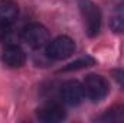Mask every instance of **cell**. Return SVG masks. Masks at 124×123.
I'll list each match as a JSON object with an SVG mask.
<instances>
[{"label":"cell","instance_id":"1","mask_svg":"<svg viewBox=\"0 0 124 123\" xmlns=\"http://www.w3.org/2000/svg\"><path fill=\"white\" fill-rule=\"evenodd\" d=\"M79 12L88 36H97L101 29V12L91 0H79Z\"/></svg>","mask_w":124,"mask_h":123},{"label":"cell","instance_id":"2","mask_svg":"<svg viewBox=\"0 0 124 123\" xmlns=\"http://www.w3.org/2000/svg\"><path fill=\"white\" fill-rule=\"evenodd\" d=\"M82 87H84V91L85 96L94 101H101L107 97V94L110 91V86H108V81L101 77V75H97V74H90L85 77L84 83H82Z\"/></svg>","mask_w":124,"mask_h":123},{"label":"cell","instance_id":"3","mask_svg":"<svg viewBox=\"0 0 124 123\" xmlns=\"http://www.w3.org/2000/svg\"><path fill=\"white\" fill-rule=\"evenodd\" d=\"M20 39L33 49H40L49 44V32L46 31L45 26L39 23H31L23 28L20 33Z\"/></svg>","mask_w":124,"mask_h":123},{"label":"cell","instance_id":"4","mask_svg":"<svg viewBox=\"0 0 124 123\" xmlns=\"http://www.w3.org/2000/svg\"><path fill=\"white\" fill-rule=\"evenodd\" d=\"M75 52V42L69 36H58L46 45V54L55 61L69 58Z\"/></svg>","mask_w":124,"mask_h":123},{"label":"cell","instance_id":"5","mask_svg":"<svg viewBox=\"0 0 124 123\" xmlns=\"http://www.w3.org/2000/svg\"><path fill=\"white\" fill-rule=\"evenodd\" d=\"M85 97V91H84V87L81 83L75 81V80H71V81H66L63 83L61 87V98L62 101L68 106H78L82 103Z\"/></svg>","mask_w":124,"mask_h":123},{"label":"cell","instance_id":"6","mask_svg":"<svg viewBox=\"0 0 124 123\" xmlns=\"http://www.w3.org/2000/svg\"><path fill=\"white\" fill-rule=\"evenodd\" d=\"M0 58H1V62H3L6 67H9V68H20V67L25 64V61H26L25 52H23L16 44L7 45V46L3 49Z\"/></svg>","mask_w":124,"mask_h":123},{"label":"cell","instance_id":"7","mask_svg":"<svg viewBox=\"0 0 124 123\" xmlns=\"http://www.w3.org/2000/svg\"><path fill=\"white\" fill-rule=\"evenodd\" d=\"M38 117L43 122H61L65 119V110L59 104H48L38 110Z\"/></svg>","mask_w":124,"mask_h":123},{"label":"cell","instance_id":"8","mask_svg":"<svg viewBox=\"0 0 124 123\" xmlns=\"http://www.w3.org/2000/svg\"><path fill=\"white\" fill-rule=\"evenodd\" d=\"M19 9L13 0H0V23L10 25L17 18Z\"/></svg>","mask_w":124,"mask_h":123},{"label":"cell","instance_id":"9","mask_svg":"<svg viewBox=\"0 0 124 123\" xmlns=\"http://www.w3.org/2000/svg\"><path fill=\"white\" fill-rule=\"evenodd\" d=\"M110 28L114 33H124V3L117 6L110 18Z\"/></svg>","mask_w":124,"mask_h":123},{"label":"cell","instance_id":"10","mask_svg":"<svg viewBox=\"0 0 124 123\" xmlns=\"http://www.w3.org/2000/svg\"><path fill=\"white\" fill-rule=\"evenodd\" d=\"M104 120H110V122H124V106H116L110 110H107V113L102 117Z\"/></svg>","mask_w":124,"mask_h":123},{"label":"cell","instance_id":"11","mask_svg":"<svg viewBox=\"0 0 124 123\" xmlns=\"http://www.w3.org/2000/svg\"><path fill=\"white\" fill-rule=\"evenodd\" d=\"M95 64V60L91 57H84V58H79L78 61L71 62L69 65H66L62 71H75V70H81V68H87V67H91Z\"/></svg>","mask_w":124,"mask_h":123},{"label":"cell","instance_id":"12","mask_svg":"<svg viewBox=\"0 0 124 123\" xmlns=\"http://www.w3.org/2000/svg\"><path fill=\"white\" fill-rule=\"evenodd\" d=\"M113 77H114L116 83L124 90V70H114L113 71Z\"/></svg>","mask_w":124,"mask_h":123}]
</instances>
